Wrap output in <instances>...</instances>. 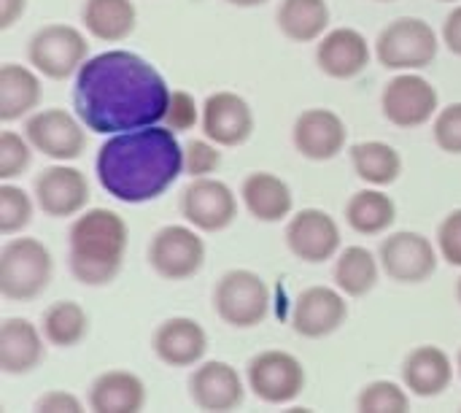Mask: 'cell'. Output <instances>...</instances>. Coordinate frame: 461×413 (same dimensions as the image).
I'll list each match as a JSON object with an SVG mask.
<instances>
[{
    "label": "cell",
    "mask_w": 461,
    "mask_h": 413,
    "mask_svg": "<svg viewBox=\"0 0 461 413\" xmlns=\"http://www.w3.org/2000/svg\"><path fill=\"white\" fill-rule=\"evenodd\" d=\"M170 87L140 54L111 49L89 57L73 84V108L89 133L116 135L165 122Z\"/></svg>",
    "instance_id": "obj_1"
},
{
    "label": "cell",
    "mask_w": 461,
    "mask_h": 413,
    "mask_svg": "<svg viewBox=\"0 0 461 413\" xmlns=\"http://www.w3.org/2000/svg\"><path fill=\"white\" fill-rule=\"evenodd\" d=\"M100 187L119 203L140 206L162 197L184 173V146L167 124L111 135L95 160Z\"/></svg>",
    "instance_id": "obj_2"
},
{
    "label": "cell",
    "mask_w": 461,
    "mask_h": 413,
    "mask_svg": "<svg viewBox=\"0 0 461 413\" xmlns=\"http://www.w3.org/2000/svg\"><path fill=\"white\" fill-rule=\"evenodd\" d=\"M127 243V222L116 211H81L68 233V265L73 279L84 287H108L122 273Z\"/></svg>",
    "instance_id": "obj_3"
},
{
    "label": "cell",
    "mask_w": 461,
    "mask_h": 413,
    "mask_svg": "<svg viewBox=\"0 0 461 413\" xmlns=\"http://www.w3.org/2000/svg\"><path fill=\"white\" fill-rule=\"evenodd\" d=\"M51 273V252L38 238H11L0 249V295L11 303H27L43 295Z\"/></svg>",
    "instance_id": "obj_4"
},
{
    "label": "cell",
    "mask_w": 461,
    "mask_h": 413,
    "mask_svg": "<svg viewBox=\"0 0 461 413\" xmlns=\"http://www.w3.org/2000/svg\"><path fill=\"white\" fill-rule=\"evenodd\" d=\"M440 38L435 27L419 16L389 22L375 38V57L386 70H424L438 57Z\"/></svg>",
    "instance_id": "obj_5"
},
{
    "label": "cell",
    "mask_w": 461,
    "mask_h": 413,
    "mask_svg": "<svg viewBox=\"0 0 461 413\" xmlns=\"http://www.w3.org/2000/svg\"><path fill=\"white\" fill-rule=\"evenodd\" d=\"M213 308L224 325L235 330H251L262 325L270 314V287L254 271L246 268L227 271L216 281Z\"/></svg>",
    "instance_id": "obj_6"
},
{
    "label": "cell",
    "mask_w": 461,
    "mask_h": 413,
    "mask_svg": "<svg viewBox=\"0 0 461 413\" xmlns=\"http://www.w3.org/2000/svg\"><path fill=\"white\" fill-rule=\"evenodd\" d=\"M27 60L41 76L51 81H65L76 76L78 68L89 60V43L78 27L51 22L38 27L27 41Z\"/></svg>",
    "instance_id": "obj_7"
},
{
    "label": "cell",
    "mask_w": 461,
    "mask_h": 413,
    "mask_svg": "<svg viewBox=\"0 0 461 413\" xmlns=\"http://www.w3.org/2000/svg\"><path fill=\"white\" fill-rule=\"evenodd\" d=\"M149 265L165 281H186L205 265V241L200 230L186 225H165L149 243Z\"/></svg>",
    "instance_id": "obj_8"
},
{
    "label": "cell",
    "mask_w": 461,
    "mask_h": 413,
    "mask_svg": "<svg viewBox=\"0 0 461 413\" xmlns=\"http://www.w3.org/2000/svg\"><path fill=\"white\" fill-rule=\"evenodd\" d=\"M305 365L281 349L259 352L246 365L249 390L267 406H289L305 390Z\"/></svg>",
    "instance_id": "obj_9"
},
{
    "label": "cell",
    "mask_w": 461,
    "mask_h": 413,
    "mask_svg": "<svg viewBox=\"0 0 461 413\" xmlns=\"http://www.w3.org/2000/svg\"><path fill=\"white\" fill-rule=\"evenodd\" d=\"M381 111L394 127L413 130L427 124L440 111V95L421 73L402 70L384 87Z\"/></svg>",
    "instance_id": "obj_10"
},
{
    "label": "cell",
    "mask_w": 461,
    "mask_h": 413,
    "mask_svg": "<svg viewBox=\"0 0 461 413\" xmlns=\"http://www.w3.org/2000/svg\"><path fill=\"white\" fill-rule=\"evenodd\" d=\"M84 122L65 108L32 111L24 122V135L35 151L54 162H73L86 149Z\"/></svg>",
    "instance_id": "obj_11"
},
{
    "label": "cell",
    "mask_w": 461,
    "mask_h": 413,
    "mask_svg": "<svg viewBox=\"0 0 461 413\" xmlns=\"http://www.w3.org/2000/svg\"><path fill=\"white\" fill-rule=\"evenodd\" d=\"M181 216L200 233H221L238 216V197L221 179L200 176L181 192Z\"/></svg>",
    "instance_id": "obj_12"
},
{
    "label": "cell",
    "mask_w": 461,
    "mask_h": 413,
    "mask_svg": "<svg viewBox=\"0 0 461 413\" xmlns=\"http://www.w3.org/2000/svg\"><path fill=\"white\" fill-rule=\"evenodd\" d=\"M378 260L384 273L397 284H421L438 271L440 252L421 233L400 230L381 241Z\"/></svg>",
    "instance_id": "obj_13"
},
{
    "label": "cell",
    "mask_w": 461,
    "mask_h": 413,
    "mask_svg": "<svg viewBox=\"0 0 461 413\" xmlns=\"http://www.w3.org/2000/svg\"><path fill=\"white\" fill-rule=\"evenodd\" d=\"M35 203L38 208L51 216V219H65V216H78L86 203H89V181L86 176L68 165V162H57L43 168L35 176Z\"/></svg>",
    "instance_id": "obj_14"
},
{
    "label": "cell",
    "mask_w": 461,
    "mask_h": 413,
    "mask_svg": "<svg viewBox=\"0 0 461 413\" xmlns=\"http://www.w3.org/2000/svg\"><path fill=\"white\" fill-rule=\"evenodd\" d=\"M289 252L308 265H321L340 252V225L324 208H303L286 225Z\"/></svg>",
    "instance_id": "obj_15"
},
{
    "label": "cell",
    "mask_w": 461,
    "mask_h": 413,
    "mask_svg": "<svg viewBox=\"0 0 461 413\" xmlns=\"http://www.w3.org/2000/svg\"><path fill=\"white\" fill-rule=\"evenodd\" d=\"M200 127L203 135L219 146H243L254 135V111L238 92L219 89L205 97Z\"/></svg>",
    "instance_id": "obj_16"
},
{
    "label": "cell",
    "mask_w": 461,
    "mask_h": 413,
    "mask_svg": "<svg viewBox=\"0 0 461 413\" xmlns=\"http://www.w3.org/2000/svg\"><path fill=\"white\" fill-rule=\"evenodd\" d=\"M348 295L338 287H308L300 292L292 308V327L297 335L319 341L338 333L348 319Z\"/></svg>",
    "instance_id": "obj_17"
},
{
    "label": "cell",
    "mask_w": 461,
    "mask_h": 413,
    "mask_svg": "<svg viewBox=\"0 0 461 413\" xmlns=\"http://www.w3.org/2000/svg\"><path fill=\"white\" fill-rule=\"evenodd\" d=\"M292 141L303 157L313 162H327L346 149L348 127L343 116L335 114L332 108H308L294 119Z\"/></svg>",
    "instance_id": "obj_18"
},
{
    "label": "cell",
    "mask_w": 461,
    "mask_h": 413,
    "mask_svg": "<svg viewBox=\"0 0 461 413\" xmlns=\"http://www.w3.org/2000/svg\"><path fill=\"white\" fill-rule=\"evenodd\" d=\"M189 398L200 411H235L246 400V384L230 363L208 360L189 376Z\"/></svg>",
    "instance_id": "obj_19"
},
{
    "label": "cell",
    "mask_w": 461,
    "mask_h": 413,
    "mask_svg": "<svg viewBox=\"0 0 461 413\" xmlns=\"http://www.w3.org/2000/svg\"><path fill=\"white\" fill-rule=\"evenodd\" d=\"M370 43L357 27H335L316 43V65L330 78H357L370 65Z\"/></svg>",
    "instance_id": "obj_20"
},
{
    "label": "cell",
    "mask_w": 461,
    "mask_h": 413,
    "mask_svg": "<svg viewBox=\"0 0 461 413\" xmlns=\"http://www.w3.org/2000/svg\"><path fill=\"white\" fill-rule=\"evenodd\" d=\"M151 349L157 360L170 368H192L203 363L208 352V335L200 322L189 317H173L154 330Z\"/></svg>",
    "instance_id": "obj_21"
},
{
    "label": "cell",
    "mask_w": 461,
    "mask_h": 413,
    "mask_svg": "<svg viewBox=\"0 0 461 413\" xmlns=\"http://www.w3.org/2000/svg\"><path fill=\"white\" fill-rule=\"evenodd\" d=\"M46 335L38 330L30 319L22 317H8L0 325V371L5 376H27L32 373L43 357Z\"/></svg>",
    "instance_id": "obj_22"
},
{
    "label": "cell",
    "mask_w": 461,
    "mask_h": 413,
    "mask_svg": "<svg viewBox=\"0 0 461 413\" xmlns=\"http://www.w3.org/2000/svg\"><path fill=\"white\" fill-rule=\"evenodd\" d=\"M240 200L257 222H267V225L292 216L294 208L292 187L270 170L249 173L240 187Z\"/></svg>",
    "instance_id": "obj_23"
},
{
    "label": "cell",
    "mask_w": 461,
    "mask_h": 413,
    "mask_svg": "<svg viewBox=\"0 0 461 413\" xmlns=\"http://www.w3.org/2000/svg\"><path fill=\"white\" fill-rule=\"evenodd\" d=\"M454 381V363L440 346H416L402 363V384L416 398H440Z\"/></svg>",
    "instance_id": "obj_24"
},
{
    "label": "cell",
    "mask_w": 461,
    "mask_h": 413,
    "mask_svg": "<svg viewBox=\"0 0 461 413\" xmlns=\"http://www.w3.org/2000/svg\"><path fill=\"white\" fill-rule=\"evenodd\" d=\"M146 406V384L132 371H105L89 387V408L95 413H138Z\"/></svg>",
    "instance_id": "obj_25"
},
{
    "label": "cell",
    "mask_w": 461,
    "mask_h": 413,
    "mask_svg": "<svg viewBox=\"0 0 461 413\" xmlns=\"http://www.w3.org/2000/svg\"><path fill=\"white\" fill-rule=\"evenodd\" d=\"M41 103V78L35 68L5 62L0 68V122L30 116Z\"/></svg>",
    "instance_id": "obj_26"
},
{
    "label": "cell",
    "mask_w": 461,
    "mask_h": 413,
    "mask_svg": "<svg viewBox=\"0 0 461 413\" xmlns=\"http://www.w3.org/2000/svg\"><path fill=\"white\" fill-rule=\"evenodd\" d=\"M86 32L105 43H119L132 35L138 24V8L132 0H86L81 8Z\"/></svg>",
    "instance_id": "obj_27"
},
{
    "label": "cell",
    "mask_w": 461,
    "mask_h": 413,
    "mask_svg": "<svg viewBox=\"0 0 461 413\" xmlns=\"http://www.w3.org/2000/svg\"><path fill=\"white\" fill-rule=\"evenodd\" d=\"M278 30L294 43L319 41L330 27L327 0H281L278 5Z\"/></svg>",
    "instance_id": "obj_28"
},
{
    "label": "cell",
    "mask_w": 461,
    "mask_h": 413,
    "mask_svg": "<svg viewBox=\"0 0 461 413\" xmlns=\"http://www.w3.org/2000/svg\"><path fill=\"white\" fill-rule=\"evenodd\" d=\"M394 219H397V203L378 187L359 189L346 203V222L359 235H381L394 225Z\"/></svg>",
    "instance_id": "obj_29"
},
{
    "label": "cell",
    "mask_w": 461,
    "mask_h": 413,
    "mask_svg": "<svg viewBox=\"0 0 461 413\" xmlns=\"http://www.w3.org/2000/svg\"><path fill=\"white\" fill-rule=\"evenodd\" d=\"M381 260L365 246H346L335 260V287L348 298H365L375 289Z\"/></svg>",
    "instance_id": "obj_30"
},
{
    "label": "cell",
    "mask_w": 461,
    "mask_h": 413,
    "mask_svg": "<svg viewBox=\"0 0 461 413\" xmlns=\"http://www.w3.org/2000/svg\"><path fill=\"white\" fill-rule=\"evenodd\" d=\"M354 173L370 187H389L402 173V157L392 143L384 141H362L351 146Z\"/></svg>",
    "instance_id": "obj_31"
},
{
    "label": "cell",
    "mask_w": 461,
    "mask_h": 413,
    "mask_svg": "<svg viewBox=\"0 0 461 413\" xmlns=\"http://www.w3.org/2000/svg\"><path fill=\"white\" fill-rule=\"evenodd\" d=\"M41 330L46 335V344L57 349H73L89 333V314L76 300H57L43 311Z\"/></svg>",
    "instance_id": "obj_32"
},
{
    "label": "cell",
    "mask_w": 461,
    "mask_h": 413,
    "mask_svg": "<svg viewBox=\"0 0 461 413\" xmlns=\"http://www.w3.org/2000/svg\"><path fill=\"white\" fill-rule=\"evenodd\" d=\"M405 390L397 381H386V379L370 381L359 392L357 408L362 413H405L411 408V395Z\"/></svg>",
    "instance_id": "obj_33"
},
{
    "label": "cell",
    "mask_w": 461,
    "mask_h": 413,
    "mask_svg": "<svg viewBox=\"0 0 461 413\" xmlns=\"http://www.w3.org/2000/svg\"><path fill=\"white\" fill-rule=\"evenodd\" d=\"M30 222H32V200H30V195L16 184L3 181L0 184V233L3 235L22 233Z\"/></svg>",
    "instance_id": "obj_34"
},
{
    "label": "cell",
    "mask_w": 461,
    "mask_h": 413,
    "mask_svg": "<svg viewBox=\"0 0 461 413\" xmlns=\"http://www.w3.org/2000/svg\"><path fill=\"white\" fill-rule=\"evenodd\" d=\"M32 162V143L27 135H19L14 130L0 133V179L11 181L22 176Z\"/></svg>",
    "instance_id": "obj_35"
},
{
    "label": "cell",
    "mask_w": 461,
    "mask_h": 413,
    "mask_svg": "<svg viewBox=\"0 0 461 413\" xmlns=\"http://www.w3.org/2000/svg\"><path fill=\"white\" fill-rule=\"evenodd\" d=\"M221 146L213 143L211 138H194L184 146V173H189L192 179L200 176H211L219 170L221 165Z\"/></svg>",
    "instance_id": "obj_36"
},
{
    "label": "cell",
    "mask_w": 461,
    "mask_h": 413,
    "mask_svg": "<svg viewBox=\"0 0 461 413\" xmlns=\"http://www.w3.org/2000/svg\"><path fill=\"white\" fill-rule=\"evenodd\" d=\"M203 116V108L197 106L194 95H189L186 89H173L170 92V103H167V114H165V124L176 133H186L192 130Z\"/></svg>",
    "instance_id": "obj_37"
},
{
    "label": "cell",
    "mask_w": 461,
    "mask_h": 413,
    "mask_svg": "<svg viewBox=\"0 0 461 413\" xmlns=\"http://www.w3.org/2000/svg\"><path fill=\"white\" fill-rule=\"evenodd\" d=\"M432 133H435V143L443 151L461 154V103H451L438 111Z\"/></svg>",
    "instance_id": "obj_38"
},
{
    "label": "cell",
    "mask_w": 461,
    "mask_h": 413,
    "mask_svg": "<svg viewBox=\"0 0 461 413\" xmlns=\"http://www.w3.org/2000/svg\"><path fill=\"white\" fill-rule=\"evenodd\" d=\"M438 252L448 265L461 268V208L451 211L438 227Z\"/></svg>",
    "instance_id": "obj_39"
},
{
    "label": "cell",
    "mask_w": 461,
    "mask_h": 413,
    "mask_svg": "<svg viewBox=\"0 0 461 413\" xmlns=\"http://www.w3.org/2000/svg\"><path fill=\"white\" fill-rule=\"evenodd\" d=\"M35 411L78 413L84 411V403H81L76 395L65 392V390H51V392H46V395H41V398L35 400Z\"/></svg>",
    "instance_id": "obj_40"
},
{
    "label": "cell",
    "mask_w": 461,
    "mask_h": 413,
    "mask_svg": "<svg viewBox=\"0 0 461 413\" xmlns=\"http://www.w3.org/2000/svg\"><path fill=\"white\" fill-rule=\"evenodd\" d=\"M443 43L451 54L461 57V5H456L443 22Z\"/></svg>",
    "instance_id": "obj_41"
},
{
    "label": "cell",
    "mask_w": 461,
    "mask_h": 413,
    "mask_svg": "<svg viewBox=\"0 0 461 413\" xmlns=\"http://www.w3.org/2000/svg\"><path fill=\"white\" fill-rule=\"evenodd\" d=\"M27 11V0H0V30L14 27Z\"/></svg>",
    "instance_id": "obj_42"
},
{
    "label": "cell",
    "mask_w": 461,
    "mask_h": 413,
    "mask_svg": "<svg viewBox=\"0 0 461 413\" xmlns=\"http://www.w3.org/2000/svg\"><path fill=\"white\" fill-rule=\"evenodd\" d=\"M230 5H238V8H257V5H265L267 0H227Z\"/></svg>",
    "instance_id": "obj_43"
},
{
    "label": "cell",
    "mask_w": 461,
    "mask_h": 413,
    "mask_svg": "<svg viewBox=\"0 0 461 413\" xmlns=\"http://www.w3.org/2000/svg\"><path fill=\"white\" fill-rule=\"evenodd\" d=\"M456 368H459V376H461V349H459V357H456Z\"/></svg>",
    "instance_id": "obj_44"
},
{
    "label": "cell",
    "mask_w": 461,
    "mask_h": 413,
    "mask_svg": "<svg viewBox=\"0 0 461 413\" xmlns=\"http://www.w3.org/2000/svg\"><path fill=\"white\" fill-rule=\"evenodd\" d=\"M456 295H459V303H461V279H459V287H456Z\"/></svg>",
    "instance_id": "obj_45"
},
{
    "label": "cell",
    "mask_w": 461,
    "mask_h": 413,
    "mask_svg": "<svg viewBox=\"0 0 461 413\" xmlns=\"http://www.w3.org/2000/svg\"><path fill=\"white\" fill-rule=\"evenodd\" d=\"M440 3H456V0H440Z\"/></svg>",
    "instance_id": "obj_46"
},
{
    "label": "cell",
    "mask_w": 461,
    "mask_h": 413,
    "mask_svg": "<svg viewBox=\"0 0 461 413\" xmlns=\"http://www.w3.org/2000/svg\"><path fill=\"white\" fill-rule=\"evenodd\" d=\"M378 3H392V0H378Z\"/></svg>",
    "instance_id": "obj_47"
}]
</instances>
